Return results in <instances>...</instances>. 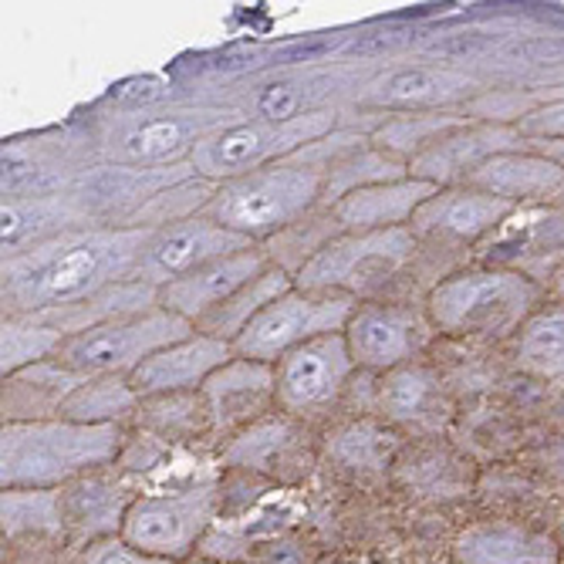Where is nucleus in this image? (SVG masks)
Wrapping results in <instances>:
<instances>
[{"mask_svg":"<svg viewBox=\"0 0 564 564\" xmlns=\"http://www.w3.org/2000/svg\"><path fill=\"white\" fill-rule=\"evenodd\" d=\"M152 230L88 227L4 264V318L41 315L88 301L122 281H132L139 253Z\"/></svg>","mask_w":564,"mask_h":564,"instance_id":"f257e3e1","label":"nucleus"},{"mask_svg":"<svg viewBox=\"0 0 564 564\" xmlns=\"http://www.w3.org/2000/svg\"><path fill=\"white\" fill-rule=\"evenodd\" d=\"M243 119L220 98L193 101H142L98 119L95 152L98 163L132 166V170H163L189 163L193 149L217 129Z\"/></svg>","mask_w":564,"mask_h":564,"instance_id":"f03ea898","label":"nucleus"},{"mask_svg":"<svg viewBox=\"0 0 564 564\" xmlns=\"http://www.w3.org/2000/svg\"><path fill=\"white\" fill-rule=\"evenodd\" d=\"M119 426H88L68 420L4 423L0 430V484L4 490H58L85 474L109 467L122 449Z\"/></svg>","mask_w":564,"mask_h":564,"instance_id":"7ed1b4c3","label":"nucleus"},{"mask_svg":"<svg viewBox=\"0 0 564 564\" xmlns=\"http://www.w3.org/2000/svg\"><path fill=\"white\" fill-rule=\"evenodd\" d=\"M322 203L325 173L291 156L284 163L220 183L199 214L230 234L261 243L274 234L297 227Z\"/></svg>","mask_w":564,"mask_h":564,"instance_id":"20e7f679","label":"nucleus"},{"mask_svg":"<svg viewBox=\"0 0 564 564\" xmlns=\"http://www.w3.org/2000/svg\"><path fill=\"white\" fill-rule=\"evenodd\" d=\"M541 297L544 288L524 274L474 268L443 278L426 297V315L449 338H507L524 328Z\"/></svg>","mask_w":564,"mask_h":564,"instance_id":"39448f33","label":"nucleus"},{"mask_svg":"<svg viewBox=\"0 0 564 564\" xmlns=\"http://www.w3.org/2000/svg\"><path fill=\"white\" fill-rule=\"evenodd\" d=\"M386 65H358V62H325V65H288L278 72L253 75L230 88L227 106H234L243 119L291 122L315 112L341 109V101L358 98L362 88Z\"/></svg>","mask_w":564,"mask_h":564,"instance_id":"423d86ee","label":"nucleus"},{"mask_svg":"<svg viewBox=\"0 0 564 564\" xmlns=\"http://www.w3.org/2000/svg\"><path fill=\"white\" fill-rule=\"evenodd\" d=\"M338 112H315L304 119H291V122H268V119H237L224 129H217L214 135L203 139L189 166L199 180L207 183H227V180H240L247 173H258L264 166L284 163L294 152H301L304 145H312L325 135H332L338 129Z\"/></svg>","mask_w":564,"mask_h":564,"instance_id":"0eeeda50","label":"nucleus"},{"mask_svg":"<svg viewBox=\"0 0 564 564\" xmlns=\"http://www.w3.org/2000/svg\"><path fill=\"white\" fill-rule=\"evenodd\" d=\"M355 307L358 297L351 294L291 288L243 328V335L234 341V355L250 358V362L278 366L288 351L301 348L304 341L345 332Z\"/></svg>","mask_w":564,"mask_h":564,"instance_id":"6e6552de","label":"nucleus"},{"mask_svg":"<svg viewBox=\"0 0 564 564\" xmlns=\"http://www.w3.org/2000/svg\"><path fill=\"white\" fill-rule=\"evenodd\" d=\"M416 250L413 227L376 230V234H338L325 240V247L312 261H304L294 274V288L301 291H338L358 297V291H369L386 284L399 274Z\"/></svg>","mask_w":564,"mask_h":564,"instance_id":"1a4fd4ad","label":"nucleus"},{"mask_svg":"<svg viewBox=\"0 0 564 564\" xmlns=\"http://www.w3.org/2000/svg\"><path fill=\"white\" fill-rule=\"evenodd\" d=\"M189 335H196L193 322L166 312V307H152V312L106 322V325L88 328L82 335H72L62 345L58 358L82 376L129 379L145 358H152L156 351H163Z\"/></svg>","mask_w":564,"mask_h":564,"instance_id":"9d476101","label":"nucleus"},{"mask_svg":"<svg viewBox=\"0 0 564 564\" xmlns=\"http://www.w3.org/2000/svg\"><path fill=\"white\" fill-rule=\"evenodd\" d=\"M217 514V487L196 484L186 490L135 497L122 521L119 538L132 547L166 561H183L196 541L207 534Z\"/></svg>","mask_w":564,"mask_h":564,"instance_id":"9b49d317","label":"nucleus"},{"mask_svg":"<svg viewBox=\"0 0 564 564\" xmlns=\"http://www.w3.org/2000/svg\"><path fill=\"white\" fill-rule=\"evenodd\" d=\"M484 95L480 78L459 72L453 65H430V62H405L386 65L358 95V109L372 112H446L470 106Z\"/></svg>","mask_w":564,"mask_h":564,"instance_id":"f8f14e48","label":"nucleus"},{"mask_svg":"<svg viewBox=\"0 0 564 564\" xmlns=\"http://www.w3.org/2000/svg\"><path fill=\"white\" fill-rule=\"evenodd\" d=\"M247 247H258V243L240 237V234H230L220 224L196 214V217H186V220H176V224L152 230L149 243L139 253L132 281L163 291L166 284L199 271L203 264L230 258V253L247 250Z\"/></svg>","mask_w":564,"mask_h":564,"instance_id":"ddd939ff","label":"nucleus"},{"mask_svg":"<svg viewBox=\"0 0 564 564\" xmlns=\"http://www.w3.org/2000/svg\"><path fill=\"white\" fill-rule=\"evenodd\" d=\"M487 268H503L544 288L564 268V203L518 207L484 243Z\"/></svg>","mask_w":564,"mask_h":564,"instance_id":"4468645a","label":"nucleus"},{"mask_svg":"<svg viewBox=\"0 0 564 564\" xmlns=\"http://www.w3.org/2000/svg\"><path fill=\"white\" fill-rule=\"evenodd\" d=\"M433 332L436 328L426 312H416V307L405 304L369 301L355 307L351 322L345 325V341L355 369L395 372L426 348Z\"/></svg>","mask_w":564,"mask_h":564,"instance_id":"2eb2a0df","label":"nucleus"},{"mask_svg":"<svg viewBox=\"0 0 564 564\" xmlns=\"http://www.w3.org/2000/svg\"><path fill=\"white\" fill-rule=\"evenodd\" d=\"M278 369V405L284 413H315L335 402L355 372L345 332L322 335L288 351Z\"/></svg>","mask_w":564,"mask_h":564,"instance_id":"dca6fc26","label":"nucleus"},{"mask_svg":"<svg viewBox=\"0 0 564 564\" xmlns=\"http://www.w3.org/2000/svg\"><path fill=\"white\" fill-rule=\"evenodd\" d=\"M528 139L518 126H500V122H467L464 129L449 132L436 145L409 163V176L426 180L440 189L459 186L474 170H480L487 160L500 156V152H518Z\"/></svg>","mask_w":564,"mask_h":564,"instance_id":"f3484780","label":"nucleus"},{"mask_svg":"<svg viewBox=\"0 0 564 564\" xmlns=\"http://www.w3.org/2000/svg\"><path fill=\"white\" fill-rule=\"evenodd\" d=\"M199 402L217 430H247L278 405V369L234 355L203 382Z\"/></svg>","mask_w":564,"mask_h":564,"instance_id":"a211bd4d","label":"nucleus"},{"mask_svg":"<svg viewBox=\"0 0 564 564\" xmlns=\"http://www.w3.org/2000/svg\"><path fill=\"white\" fill-rule=\"evenodd\" d=\"M234 358V345L210 338V335H189L152 358L129 376L132 392L145 399H163V395H189L199 392L217 369H224Z\"/></svg>","mask_w":564,"mask_h":564,"instance_id":"6ab92c4d","label":"nucleus"},{"mask_svg":"<svg viewBox=\"0 0 564 564\" xmlns=\"http://www.w3.org/2000/svg\"><path fill=\"white\" fill-rule=\"evenodd\" d=\"M271 268H274L271 250H261V247L237 250V253H230V258L210 261L199 271L166 284L160 291V307H166V312L196 325L203 315H210L217 304L234 297L240 288H247L253 278H261Z\"/></svg>","mask_w":564,"mask_h":564,"instance_id":"aec40b11","label":"nucleus"},{"mask_svg":"<svg viewBox=\"0 0 564 564\" xmlns=\"http://www.w3.org/2000/svg\"><path fill=\"white\" fill-rule=\"evenodd\" d=\"M459 186L507 199L510 207H547V203H564V163L534 149L500 152Z\"/></svg>","mask_w":564,"mask_h":564,"instance_id":"412c9836","label":"nucleus"},{"mask_svg":"<svg viewBox=\"0 0 564 564\" xmlns=\"http://www.w3.org/2000/svg\"><path fill=\"white\" fill-rule=\"evenodd\" d=\"M514 210L518 207H510L507 199H497L474 186H446L423 203L409 227H413L416 237L484 243L490 234H497L503 227V220Z\"/></svg>","mask_w":564,"mask_h":564,"instance_id":"4be33fe9","label":"nucleus"},{"mask_svg":"<svg viewBox=\"0 0 564 564\" xmlns=\"http://www.w3.org/2000/svg\"><path fill=\"white\" fill-rule=\"evenodd\" d=\"M224 459L230 467L268 474L274 480H301L312 474L307 436L281 416H264L253 426L240 430L224 449Z\"/></svg>","mask_w":564,"mask_h":564,"instance_id":"5701e85b","label":"nucleus"},{"mask_svg":"<svg viewBox=\"0 0 564 564\" xmlns=\"http://www.w3.org/2000/svg\"><path fill=\"white\" fill-rule=\"evenodd\" d=\"M436 193L440 186L416 180V176H405V180L355 189L341 196L338 203H332L328 210L335 224L341 227V234H376V230L409 227L423 203Z\"/></svg>","mask_w":564,"mask_h":564,"instance_id":"b1692460","label":"nucleus"},{"mask_svg":"<svg viewBox=\"0 0 564 564\" xmlns=\"http://www.w3.org/2000/svg\"><path fill=\"white\" fill-rule=\"evenodd\" d=\"M0 224H4V264L24 258L41 243L91 227L68 189L51 196H4Z\"/></svg>","mask_w":564,"mask_h":564,"instance_id":"393cba45","label":"nucleus"},{"mask_svg":"<svg viewBox=\"0 0 564 564\" xmlns=\"http://www.w3.org/2000/svg\"><path fill=\"white\" fill-rule=\"evenodd\" d=\"M456 564H561L551 534L518 521H477L453 541Z\"/></svg>","mask_w":564,"mask_h":564,"instance_id":"a878e982","label":"nucleus"},{"mask_svg":"<svg viewBox=\"0 0 564 564\" xmlns=\"http://www.w3.org/2000/svg\"><path fill=\"white\" fill-rule=\"evenodd\" d=\"M88 376L68 369L62 358H47L31 369H21L4 379V423H41L58 420L65 399Z\"/></svg>","mask_w":564,"mask_h":564,"instance_id":"bb28decb","label":"nucleus"},{"mask_svg":"<svg viewBox=\"0 0 564 564\" xmlns=\"http://www.w3.org/2000/svg\"><path fill=\"white\" fill-rule=\"evenodd\" d=\"M467 122H474V116H459V109H446V112H395L386 116L379 112V122L372 126V145H379L389 156L413 163L420 152H426L430 145H436L440 139H446L449 132L464 129Z\"/></svg>","mask_w":564,"mask_h":564,"instance_id":"cd10ccee","label":"nucleus"},{"mask_svg":"<svg viewBox=\"0 0 564 564\" xmlns=\"http://www.w3.org/2000/svg\"><path fill=\"white\" fill-rule=\"evenodd\" d=\"M294 288V274L281 264H274L271 271H264L261 278H253L247 288H240L234 297H227L224 304H217L210 315H203L193 328L199 335H210L220 338L227 345H234L243 328L258 318L271 301H278L281 294H288Z\"/></svg>","mask_w":564,"mask_h":564,"instance_id":"c85d7f7f","label":"nucleus"},{"mask_svg":"<svg viewBox=\"0 0 564 564\" xmlns=\"http://www.w3.org/2000/svg\"><path fill=\"white\" fill-rule=\"evenodd\" d=\"M409 176V163L389 156L379 145H372V139H362L348 145L345 152L325 166V203H338L341 196L366 189V186H379V183H392V180H405Z\"/></svg>","mask_w":564,"mask_h":564,"instance_id":"c756f323","label":"nucleus"},{"mask_svg":"<svg viewBox=\"0 0 564 564\" xmlns=\"http://www.w3.org/2000/svg\"><path fill=\"white\" fill-rule=\"evenodd\" d=\"M122 490L101 480H78L72 490H62L65 507V528L72 524L78 538L98 541V538H116V528L122 531V521L129 514L132 500L119 497Z\"/></svg>","mask_w":564,"mask_h":564,"instance_id":"7c9ffc66","label":"nucleus"},{"mask_svg":"<svg viewBox=\"0 0 564 564\" xmlns=\"http://www.w3.org/2000/svg\"><path fill=\"white\" fill-rule=\"evenodd\" d=\"M518 366L544 382H564V301L541 304L518 335Z\"/></svg>","mask_w":564,"mask_h":564,"instance_id":"2f4dec72","label":"nucleus"},{"mask_svg":"<svg viewBox=\"0 0 564 564\" xmlns=\"http://www.w3.org/2000/svg\"><path fill=\"white\" fill-rule=\"evenodd\" d=\"M142 399L122 376H88L62 405L58 420L88 426H119Z\"/></svg>","mask_w":564,"mask_h":564,"instance_id":"473e14b6","label":"nucleus"},{"mask_svg":"<svg viewBox=\"0 0 564 564\" xmlns=\"http://www.w3.org/2000/svg\"><path fill=\"white\" fill-rule=\"evenodd\" d=\"M62 345L65 335L37 322L34 315L4 318V338H0V369H4V379L37 362H47V358H58Z\"/></svg>","mask_w":564,"mask_h":564,"instance_id":"72a5a7b5","label":"nucleus"},{"mask_svg":"<svg viewBox=\"0 0 564 564\" xmlns=\"http://www.w3.org/2000/svg\"><path fill=\"white\" fill-rule=\"evenodd\" d=\"M0 514H4V534H65V507L62 490H28L11 487L0 497Z\"/></svg>","mask_w":564,"mask_h":564,"instance_id":"f704fd0d","label":"nucleus"},{"mask_svg":"<svg viewBox=\"0 0 564 564\" xmlns=\"http://www.w3.org/2000/svg\"><path fill=\"white\" fill-rule=\"evenodd\" d=\"M433 395H436V379L426 369H395L382 389V405L392 420L413 423L426 416Z\"/></svg>","mask_w":564,"mask_h":564,"instance_id":"c9c22d12","label":"nucleus"},{"mask_svg":"<svg viewBox=\"0 0 564 564\" xmlns=\"http://www.w3.org/2000/svg\"><path fill=\"white\" fill-rule=\"evenodd\" d=\"M389 436H382L379 430L372 426H348L345 433L335 436V456L341 459L345 467H382L389 453H392V443H386Z\"/></svg>","mask_w":564,"mask_h":564,"instance_id":"e433bc0d","label":"nucleus"},{"mask_svg":"<svg viewBox=\"0 0 564 564\" xmlns=\"http://www.w3.org/2000/svg\"><path fill=\"white\" fill-rule=\"evenodd\" d=\"M78 564H173V561L145 554L139 547H132L126 538H98L82 547Z\"/></svg>","mask_w":564,"mask_h":564,"instance_id":"4c0bfd02","label":"nucleus"},{"mask_svg":"<svg viewBox=\"0 0 564 564\" xmlns=\"http://www.w3.org/2000/svg\"><path fill=\"white\" fill-rule=\"evenodd\" d=\"M518 129L524 132V139H551V142H564V98H551L544 106H534L531 112H524L518 119Z\"/></svg>","mask_w":564,"mask_h":564,"instance_id":"58836bf2","label":"nucleus"},{"mask_svg":"<svg viewBox=\"0 0 564 564\" xmlns=\"http://www.w3.org/2000/svg\"><path fill=\"white\" fill-rule=\"evenodd\" d=\"M253 564H315V557L297 538H274L253 551Z\"/></svg>","mask_w":564,"mask_h":564,"instance_id":"ea45409f","label":"nucleus"},{"mask_svg":"<svg viewBox=\"0 0 564 564\" xmlns=\"http://www.w3.org/2000/svg\"><path fill=\"white\" fill-rule=\"evenodd\" d=\"M186 564H217V561H186Z\"/></svg>","mask_w":564,"mask_h":564,"instance_id":"a19ab883","label":"nucleus"},{"mask_svg":"<svg viewBox=\"0 0 564 564\" xmlns=\"http://www.w3.org/2000/svg\"><path fill=\"white\" fill-rule=\"evenodd\" d=\"M561 564H564V551H561Z\"/></svg>","mask_w":564,"mask_h":564,"instance_id":"79ce46f5","label":"nucleus"}]
</instances>
